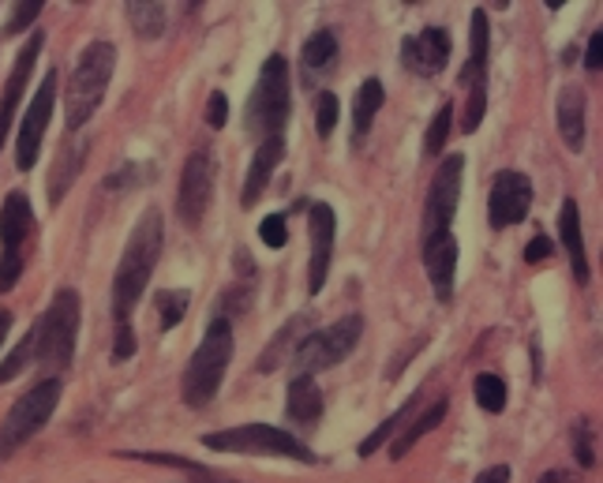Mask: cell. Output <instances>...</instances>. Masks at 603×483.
I'll list each match as a JSON object with an SVG mask.
<instances>
[{
	"mask_svg": "<svg viewBox=\"0 0 603 483\" xmlns=\"http://www.w3.org/2000/svg\"><path fill=\"white\" fill-rule=\"evenodd\" d=\"M161 214L154 206H146L135 222L132 236L124 244V255L116 262L113 273V360H132L135 357V326L132 315L139 307V300L146 293V281H150L154 267L161 259Z\"/></svg>",
	"mask_w": 603,
	"mask_h": 483,
	"instance_id": "1",
	"label": "cell"
},
{
	"mask_svg": "<svg viewBox=\"0 0 603 483\" xmlns=\"http://www.w3.org/2000/svg\"><path fill=\"white\" fill-rule=\"evenodd\" d=\"M116 71V45L113 42H90L76 57V68L68 76V90H64V124L76 135L79 127L90 124V116L102 105L109 83Z\"/></svg>",
	"mask_w": 603,
	"mask_h": 483,
	"instance_id": "2",
	"label": "cell"
},
{
	"mask_svg": "<svg viewBox=\"0 0 603 483\" xmlns=\"http://www.w3.org/2000/svg\"><path fill=\"white\" fill-rule=\"evenodd\" d=\"M230 360H233V323L225 315H214L206 323L199 349L191 352L185 379H180V397H185L188 408H206L217 397Z\"/></svg>",
	"mask_w": 603,
	"mask_h": 483,
	"instance_id": "3",
	"label": "cell"
},
{
	"mask_svg": "<svg viewBox=\"0 0 603 483\" xmlns=\"http://www.w3.org/2000/svg\"><path fill=\"white\" fill-rule=\"evenodd\" d=\"M289 113H292V76H289V60L281 53L263 60V71H259V83L252 90V102H248V132L270 139V135H286V124H289Z\"/></svg>",
	"mask_w": 603,
	"mask_h": 483,
	"instance_id": "4",
	"label": "cell"
},
{
	"mask_svg": "<svg viewBox=\"0 0 603 483\" xmlns=\"http://www.w3.org/2000/svg\"><path fill=\"white\" fill-rule=\"evenodd\" d=\"M79 318H83L79 293L76 289H60V293L49 300V307H45L38 330H34V357H38L42 368H49V371L71 368L76 337H79Z\"/></svg>",
	"mask_w": 603,
	"mask_h": 483,
	"instance_id": "5",
	"label": "cell"
},
{
	"mask_svg": "<svg viewBox=\"0 0 603 483\" xmlns=\"http://www.w3.org/2000/svg\"><path fill=\"white\" fill-rule=\"evenodd\" d=\"M206 450L217 453H263V458H289L300 464H315V450L308 442H300L297 435L286 427L270 424H244V427H225V431L203 435Z\"/></svg>",
	"mask_w": 603,
	"mask_h": 483,
	"instance_id": "6",
	"label": "cell"
},
{
	"mask_svg": "<svg viewBox=\"0 0 603 483\" xmlns=\"http://www.w3.org/2000/svg\"><path fill=\"white\" fill-rule=\"evenodd\" d=\"M60 379H42L38 386H31L26 394L8 408L4 424H0V461L12 458L20 446H26L34 435L49 424V416L60 405Z\"/></svg>",
	"mask_w": 603,
	"mask_h": 483,
	"instance_id": "7",
	"label": "cell"
},
{
	"mask_svg": "<svg viewBox=\"0 0 603 483\" xmlns=\"http://www.w3.org/2000/svg\"><path fill=\"white\" fill-rule=\"evenodd\" d=\"M488 60H491V26H488V12L477 8L469 20V60L461 68L458 83L469 90L465 98V113H461V132L472 135L488 116Z\"/></svg>",
	"mask_w": 603,
	"mask_h": 483,
	"instance_id": "8",
	"label": "cell"
},
{
	"mask_svg": "<svg viewBox=\"0 0 603 483\" xmlns=\"http://www.w3.org/2000/svg\"><path fill=\"white\" fill-rule=\"evenodd\" d=\"M360 334H364L360 315H345V318H337V323L326 326V330H312L304 341L297 345V352H292V371L315 379L319 371L337 368V363L360 345Z\"/></svg>",
	"mask_w": 603,
	"mask_h": 483,
	"instance_id": "9",
	"label": "cell"
},
{
	"mask_svg": "<svg viewBox=\"0 0 603 483\" xmlns=\"http://www.w3.org/2000/svg\"><path fill=\"white\" fill-rule=\"evenodd\" d=\"M461 177H465V154H446L443 166L432 177V188H427L420 240H432L438 233H454V217H458L461 206Z\"/></svg>",
	"mask_w": 603,
	"mask_h": 483,
	"instance_id": "10",
	"label": "cell"
},
{
	"mask_svg": "<svg viewBox=\"0 0 603 483\" xmlns=\"http://www.w3.org/2000/svg\"><path fill=\"white\" fill-rule=\"evenodd\" d=\"M214 154L210 150H191V158L185 161L180 172V188H177V214L188 229H199V222L206 217L210 203H214Z\"/></svg>",
	"mask_w": 603,
	"mask_h": 483,
	"instance_id": "11",
	"label": "cell"
},
{
	"mask_svg": "<svg viewBox=\"0 0 603 483\" xmlns=\"http://www.w3.org/2000/svg\"><path fill=\"white\" fill-rule=\"evenodd\" d=\"M533 211V180L517 169H502L495 180H491L488 191V222L491 229H514Z\"/></svg>",
	"mask_w": 603,
	"mask_h": 483,
	"instance_id": "12",
	"label": "cell"
},
{
	"mask_svg": "<svg viewBox=\"0 0 603 483\" xmlns=\"http://www.w3.org/2000/svg\"><path fill=\"white\" fill-rule=\"evenodd\" d=\"M53 102H57V68L45 71L38 94L31 98V105H26V113H23V124H20V147H15V166H20L23 172L38 166L45 127H49V116H53Z\"/></svg>",
	"mask_w": 603,
	"mask_h": 483,
	"instance_id": "13",
	"label": "cell"
},
{
	"mask_svg": "<svg viewBox=\"0 0 603 483\" xmlns=\"http://www.w3.org/2000/svg\"><path fill=\"white\" fill-rule=\"evenodd\" d=\"M308 240H312V262H308V296H319L331 278L334 240H337V214L331 203L308 206Z\"/></svg>",
	"mask_w": 603,
	"mask_h": 483,
	"instance_id": "14",
	"label": "cell"
},
{
	"mask_svg": "<svg viewBox=\"0 0 603 483\" xmlns=\"http://www.w3.org/2000/svg\"><path fill=\"white\" fill-rule=\"evenodd\" d=\"M42 45H45V34L34 31V34H26V45H23L20 53H15L12 76H8L4 94H0V147H4L8 135H12L15 113H20V105H23L26 83H31V71H34V64H38Z\"/></svg>",
	"mask_w": 603,
	"mask_h": 483,
	"instance_id": "15",
	"label": "cell"
},
{
	"mask_svg": "<svg viewBox=\"0 0 603 483\" xmlns=\"http://www.w3.org/2000/svg\"><path fill=\"white\" fill-rule=\"evenodd\" d=\"M450 49H454L450 31H443V26H424L420 34H409V38L401 42V64H405L413 76L432 79L446 68Z\"/></svg>",
	"mask_w": 603,
	"mask_h": 483,
	"instance_id": "16",
	"label": "cell"
},
{
	"mask_svg": "<svg viewBox=\"0 0 603 483\" xmlns=\"http://www.w3.org/2000/svg\"><path fill=\"white\" fill-rule=\"evenodd\" d=\"M420 259H424L427 281L438 304L454 300V278H458V236L438 233L432 240H420Z\"/></svg>",
	"mask_w": 603,
	"mask_h": 483,
	"instance_id": "17",
	"label": "cell"
},
{
	"mask_svg": "<svg viewBox=\"0 0 603 483\" xmlns=\"http://www.w3.org/2000/svg\"><path fill=\"white\" fill-rule=\"evenodd\" d=\"M281 158H286V135H270V139L259 143V150H255V158H252V169H248V180H244V195H241L244 211H252V206L267 195Z\"/></svg>",
	"mask_w": 603,
	"mask_h": 483,
	"instance_id": "18",
	"label": "cell"
},
{
	"mask_svg": "<svg viewBox=\"0 0 603 483\" xmlns=\"http://www.w3.org/2000/svg\"><path fill=\"white\" fill-rule=\"evenodd\" d=\"M31 233H34L31 199H26L23 191H8L4 206H0V248L23 255V244Z\"/></svg>",
	"mask_w": 603,
	"mask_h": 483,
	"instance_id": "19",
	"label": "cell"
},
{
	"mask_svg": "<svg viewBox=\"0 0 603 483\" xmlns=\"http://www.w3.org/2000/svg\"><path fill=\"white\" fill-rule=\"evenodd\" d=\"M233 267H236V281H233L230 289H225L222 312H217V315H225V318H230V312H233V315H244V312H248V307L255 304V289H259V270H255L252 255L244 251V248H236Z\"/></svg>",
	"mask_w": 603,
	"mask_h": 483,
	"instance_id": "20",
	"label": "cell"
},
{
	"mask_svg": "<svg viewBox=\"0 0 603 483\" xmlns=\"http://www.w3.org/2000/svg\"><path fill=\"white\" fill-rule=\"evenodd\" d=\"M559 236H562V248L570 255V270L578 278V285H589V255H584V236H581V211L573 199H566L562 211H559Z\"/></svg>",
	"mask_w": 603,
	"mask_h": 483,
	"instance_id": "21",
	"label": "cell"
},
{
	"mask_svg": "<svg viewBox=\"0 0 603 483\" xmlns=\"http://www.w3.org/2000/svg\"><path fill=\"white\" fill-rule=\"evenodd\" d=\"M584 105H589V98H584L581 87H562L559 90V105H555V116H559L562 143L573 154H581V147H584Z\"/></svg>",
	"mask_w": 603,
	"mask_h": 483,
	"instance_id": "22",
	"label": "cell"
},
{
	"mask_svg": "<svg viewBox=\"0 0 603 483\" xmlns=\"http://www.w3.org/2000/svg\"><path fill=\"white\" fill-rule=\"evenodd\" d=\"M286 416L297 427H312L323 416V390L312 375H292L289 382V401H286Z\"/></svg>",
	"mask_w": 603,
	"mask_h": 483,
	"instance_id": "23",
	"label": "cell"
},
{
	"mask_svg": "<svg viewBox=\"0 0 603 483\" xmlns=\"http://www.w3.org/2000/svg\"><path fill=\"white\" fill-rule=\"evenodd\" d=\"M382 102H387V90H382L379 79L375 76L364 79L360 90H356V98H353V150L368 139V132H371L375 116H379Z\"/></svg>",
	"mask_w": 603,
	"mask_h": 483,
	"instance_id": "24",
	"label": "cell"
},
{
	"mask_svg": "<svg viewBox=\"0 0 603 483\" xmlns=\"http://www.w3.org/2000/svg\"><path fill=\"white\" fill-rule=\"evenodd\" d=\"M446 413H450V397L443 394V397H435V405H427V408H424V416H420V420H409V427L398 435L394 446H390V458H394V461L405 458V453L413 450V446H416L420 439H424V435H432L435 427L446 420Z\"/></svg>",
	"mask_w": 603,
	"mask_h": 483,
	"instance_id": "25",
	"label": "cell"
},
{
	"mask_svg": "<svg viewBox=\"0 0 603 483\" xmlns=\"http://www.w3.org/2000/svg\"><path fill=\"white\" fill-rule=\"evenodd\" d=\"M337 60V38L334 31H315L300 49V68H304V83H315L323 71H331Z\"/></svg>",
	"mask_w": 603,
	"mask_h": 483,
	"instance_id": "26",
	"label": "cell"
},
{
	"mask_svg": "<svg viewBox=\"0 0 603 483\" xmlns=\"http://www.w3.org/2000/svg\"><path fill=\"white\" fill-rule=\"evenodd\" d=\"M87 150H90V143H64L57 166H53V172H49V206H60L64 203V195H68L71 180H76L79 166H83Z\"/></svg>",
	"mask_w": 603,
	"mask_h": 483,
	"instance_id": "27",
	"label": "cell"
},
{
	"mask_svg": "<svg viewBox=\"0 0 603 483\" xmlns=\"http://www.w3.org/2000/svg\"><path fill=\"white\" fill-rule=\"evenodd\" d=\"M312 323V315H297V318H289L286 326H281L278 334H273V341H270V349H263V357L255 360V371H259V375H270V371H278V363L289 357V352H297V337H300V330H304V326Z\"/></svg>",
	"mask_w": 603,
	"mask_h": 483,
	"instance_id": "28",
	"label": "cell"
},
{
	"mask_svg": "<svg viewBox=\"0 0 603 483\" xmlns=\"http://www.w3.org/2000/svg\"><path fill=\"white\" fill-rule=\"evenodd\" d=\"M127 23H132V31L139 34V38L154 42L161 38V31H166V4H158V0H150V4H143V0H127Z\"/></svg>",
	"mask_w": 603,
	"mask_h": 483,
	"instance_id": "29",
	"label": "cell"
},
{
	"mask_svg": "<svg viewBox=\"0 0 603 483\" xmlns=\"http://www.w3.org/2000/svg\"><path fill=\"white\" fill-rule=\"evenodd\" d=\"M154 307H158V330L169 334L172 326L185 323L191 307V293L188 289H161V293H154Z\"/></svg>",
	"mask_w": 603,
	"mask_h": 483,
	"instance_id": "30",
	"label": "cell"
},
{
	"mask_svg": "<svg viewBox=\"0 0 603 483\" xmlns=\"http://www.w3.org/2000/svg\"><path fill=\"white\" fill-rule=\"evenodd\" d=\"M472 394H477V405L483 408V413L499 416L502 408H506V382H502L495 371H480L477 382H472Z\"/></svg>",
	"mask_w": 603,
	"mask_h": 483,
	"instance_id": "31",
	"label": "cell"
},
{
	"mask_svg": "<svg viewBox=\"0 0 603 483\" xmlns=\"http://www.w3.org/2000/svg\"><path fill=\"white\" fill-rule=\"evenodd\" d=\"M450 132H454V105L446 102L443 109L435 113V121L432 127H427V135H424V154H443L446 150V139H450Z\"/></svg>",
	"mask_w": 603,
	"mask_h": 483,
	"instance_id": "32",
	"label": "cell"
},
{
	"mask_svg": "<svg viewBox=\"0 0 603 483\" xmlns=\"http://www.w3.org/2000/svg\"><path fill=\"white\" fill-rule=\"evenodd\" d=\"M413 408H416V397H413V401H409V405H405V408H398V413H394V416H387V420H382L379 427H375V431L368 435V439H364V442H360V458H371V453H375V450H379V446H387V439H390V435H394V431H398V424H405V416H409V413H413Z\"/></svg>",
	"mask_w": 603,
	"mask_h": 483,
	"instance_id": "33",
	"label": "cell"
},
{
	"mask_svg": "<svg viewBox=\"0 0 603 483\" xmlns=\"http://www.w3.org/2000/svg\"><path fill=\"white\" fill-rule=\"evenodd\" d=\"M337 116H342V102H337V94H331V90H323L315 102V132L319 139H331L334 127H337Z\"/></svg>",
	"mask_w": 603,
	"mask_h": 483,
	"instance_id": "34",
	"label": "cell"
},
{
	"mask_svg": "<svg viewBox=\"0 0 603 483\" xmlns=\"http://www.w3.org/2000/svg\"><path fill=\"white\" fill-rule=\"evenodd\" d=\"M31 357H34V334H26V341L15 345L12 357H8L4 363H0V382L20 379L23 371H26V363H31Z\"/></svg>",
	"mask_w": 603,
	"mask_h": 483,
	"instance_id": "35",
	"label": "cell"
},
{
	"mask_svg": "<svg viewBox=\"0 0 603 483\" xmlns=\"http://www.w3.org/2000/svg\"><path fill=\"white\" fill-rule=\"evenodd\" d=\"M259 240L267 244L270 251H281L289 240V229H286V214H267L259 222Z\"/></svg>",
	"mask_w": 603,
	"mask_h": 483,
	"instance_id": "36",
	"label": "cell"
},
{
	"mask_svg": "<svg viewBox=\"0 0 603 483\" xmlns=\"http://www.w3.org/2000/svg\"><path fill=\"white\" fill-rule=\"evenodd\" d=\"M23 267L26 259L20 251H0V293H12L23 278Z\"/></svg>",
	"mask_w": 603,
	"mask_h": 483,
	"instance_id": "37",
	"label": "cell"
},
{
	"mask_svg": "<svg viewBox=\"0 0 603 483\" xmlns=\"http://www.w3.org/2000/svg\"><path fill=\"white\" fill-rule=\"evenodd\" d=\"M42 0H23V4H12V20L4 23V34H23L26 26L42 15Z\"/></svg>",
	"mask_w": 603,
	"mask_h": 483,
	"instance_id": "38",
	"label": "cell"
},
{
	"mask_svg": "<svg viewBox=\"0 0 603 483\" xmlns=\"http://www.w3.org/2000/svg\"><path fill=\"white\" fill-rule=\"evenodd\" d=\"M573 453H578L581 469H592V464H596V450H592V427L584 420L573 427Z\"/></svg>",
	"mask_w": 603,
	"mask_h": 483,
	"instance_id": "39",
	"label": "cell"
},
{
	"mask_svg": "<svg viewBox=\"0 0 603 483\" xmlns=\"http://www.w3.org/2000/svg\"><path fill=\"white\" fill-rule=\"evenodd\" d=\"M206 124L210 127H225V124H230V98H225V90H210V98H206Z\"/></svg>",
	"mask_w": 603,
	"mask_h": 483,
	"instance_id": "40",
	"label": "cell"
},
{
	"mask_svg": "<svg viewBox=\"0 0 603 483\" xmlns=\"http://www.w3.org/2000/svg\"><path fill=\"white\" fill-rule=\"evenodd\" d=\"M551 251H555V244L547 240L544 233H536L533 240H528V248H525V262H528V267H536V262H547V259H551Z\"/></svg>",
	"mask_w": 603,
	"mask_h": 483,
	"instance_id": "41",
	"label": "cell"
},
{
	"mask_svg": "<svg viewBox=\"0 0 603 483\" xmlns=\"http://www.w3.org/2000/svg\"><path fill=\"white\" fill-rule=\"evenodd\" d=\"M603 68V34L596 31V34H589V45H584V71H596Z\"/></svg>",
	"mask_w": 603,
	"mask_h": 483,
	"instance_id": "42",
	"label": "cell"
},
{
	"mask_svg": "<svg viewBox=\"0 0 603 483\" xmlns=\"http://www.w3.org/2000/svg\"><path fill=\"white\" fill-rule=\"evenodd\" d=\"M514 480V472H510V464H491V469H483L472 483H510Z\"/></svg>",
	"mask_w": 603,
	"mask_h": 483,
	"instance_id": "43",
	"label": "cell"
},
{
	"mask_svg": "<svg viewBox=\"0 0 603 483\" xmlns=\"http://www.w3.org/2000/svg\"><path fill=\"white\" fill-rule=\"evenodd\" d=\"M540 483H578V476H573V472H566V469H551V472H544Z\"/></svg>",
	"mask_w": 603,
	"mask_h": 483,
	"instance_id": "44",
	"label": "cell"
},
{
	"mask_svg": "<svg viewBox=\"0 0 603 483\" xmlns=\"http://www.w3.org/2000/svg\"><path fill=\"white\" fill-rule=\"evenodd\" d=\"M8 330H12V315L0 312V349H4V337H8Z\"/></svg>",
	"mask_w": 603,
	"mask_h": 483,
	"instance_id": "45",
	"label": "cell"
}]
</instances>
